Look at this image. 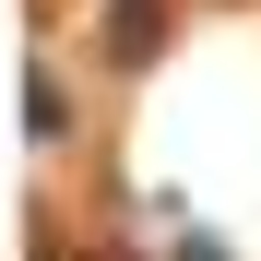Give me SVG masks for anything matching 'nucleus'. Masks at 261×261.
<instances>
[{"label":"nucleus","mask_w":261,"mask_h":261,"mask_svg":"<svg viewBox=\"0 0 261 261\" xmlns=\"http://www.w3.org/2000/svg\"><path fill=\"white\" fill-rule=\"evenodd\" d=\"M154 48H166V24H154V0H119V12H107V60H119V71H143Z\"/></svg>","instance_id":"f257e3e1"},{"label":"nucleus","mask_w":261,"mask_h":261,"mask_svg":"<svg viewBox=\"0 0 261 261\" xmlns=\"http://www.w3.org/2000/svg\"><path fill=\"white\" fill-rule=\"evenodd\" d=\"M24 130H36V143H60V130H71V95H60V71H36V83H24Z\"/></svg>","instance_id":"f03ea898"},{"label":"nucleus","mask_w":261,"mask_h":261,"mask_svg":"<svg viewBox=\"0 0 261 261\" xmlns=\"http://www.w3.org/2000/svg\"><path fill=\"white\" fill-rule=\"evenodd\" d=\"M178 261H226V238H178Z\"/></svg>","instance_id":"7ed1b4c3"}]
</instances>
